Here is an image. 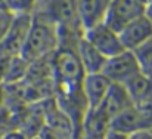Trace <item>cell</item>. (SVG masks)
<instances>
[{
    "label": "cell",
    "instance_id": "6da1fadb",
    "mask_svg": "<svg viewBox=\"0 0 152 139\" xmlns=\"http://www.w3.org/2000/svg\"><path fill=\"white\" fill-rule=\"evenodd\" d=\"M58 47V27L42 13L34 12L31 15V25L21 50V56L30 64L52 56Z\"/></svg>",
    "mask_w": 152,
    "mask_h": 139
},
{
    "label": "cell",
    "instance_id": "7a4b0ae2",
    "mask_svg": "<svg viewBox=\"0 0 152 139\" xmlns=\"http://www.w3.org/2000/svg\"><path fill=\"white\" fill-rule=\"evenodd\" d=\"M109 130L126 136L142 130H152V102L130 105L111 120Z\"/></svg>",
    "mask_w": 152,
    "mask_h": 139
},
{
    "label": "cell",
    "instance_id": "3957f363",
    "mask_svg": "<svg viewBox=\"0 0 152 139\" xmlns=\"http://www.w3.org/2000/svg\"><path fill=\"white\" fill-rule=\"evenodd\" d=\"M145 15V4L139 0H111L105 24L114 31L120 33L132 21Z\"/></svg>",
    "mask_w": 152,
    "mask_h": 139
},
{
    "label": "cell",
    "instance_id": "277c9868",
    "mask_svg": "<svg viewBox=\"0 0 152 139\" xmlns=\"http://www.w3.org/2000/svg\"><path fill=\"white\" fill-rule=\"evenodd\" d=\"M101 73L111 83L124 85L129 79L139 73V65L133 52L123 50L111 58H106Z\"/></svg>",
    "mask_w": 152,
    "mask_h": 139
},
{
    "label": "cell",
    "instance_id": "5b68a950",
    "mask_svg": "<svg viewBox=\"0 0 152 139\" xmlns=\"http://www.w3.org/2000/svg\"><path fill=\"white\" fill-rule=\"evenodd\" d=\"M34 12L50 19L56 27L81 25L77 18L75 0H40Z\"/></svg>",
    "mask_w": 152,
    "mask_h": 139
},
{
    "label": "cell",
    "instance_id": "8992f818",
    "mask_svg": "<svg viewBox=\"0 0 152 139\" xmlns=\"http://www.w3.org/2000/svg\"><path fill=\"white\" fill-rule=\"evenodd\" d=\"M83 37L98 52H101L105 58H111V56L126 50L123 47L120 34L117 31H114L112 28H109L105 22L95 25L89 30H84Z\"/></svg>",
    "mask_w": 152,
    "mask_h": 139
},
{
    "label": "cell",
    "instance_id": "52a82bcc",
    "mask_svg": "<svg viewBox=\"0 0 152 139\" xmlns=\"http://www.w3.org/2000/svg\"><path fill=\"white\" fill-rule=\"evenodd\" d=\"M31 25V15H15L12 25L0 45V55L16 56L21 55L24 42Z\"/></svg>",
    "mask_w": 152,
    "mask_h": 139
},
{
    "label": "cell",
    "instance_id": "ba28073f",
    "mask_svg": "<svg viewBox=\"0 0 152 139\" xmlns=\"http://www.w3.org/2000/svg\"><path fill=\"white\" fill-rule=\"evenodd\" d=\"M118 34L123 47L133 52L152 39V21L146 15H143L126 25Z\"/></svg>",
    "mask_w": 152,
    "mask_h": 139
},
{
    "label": "cell",
    "instance_id": "9c48e42d",
    "mask_svg": "<svg viewBox=\"0 0 152 139\" xmlns=\"http://www.w3.org/2000/svg\"><path fill=\"white\" fill-rule=\"evenodd\" d=\"M111 0H75L77 18L83 30H89L105 21Z\"/></svg>",
    "mask_w": 152,
    "mask_h": 139
},
{
    "label": "cell",
    "instance_id": "30bf717a",
    "mask_svg": "<svg viewBox=\"0 0 152 139\" xmlns=\"http://www.w3.org/2000/svg\"><path fill=\"white\" fill-rule=\"evenodd\" d=\"M109 86H111V82L102 73L84 76L81 90H83V95H84V99L87 102L89 110H95L101 105L108 89H109Z\"/></svg>",
    "mask_w": 152,
    "mask_h": 139
},
{
    "label": "cell",
    "instance_id": "8fae6325",
    "mask_svg": "<svg viewBox=\"0 0 152 139\" xmlns=\"http://www.w3.org/2000/svg\"><path fill=\"white\" fill-rule=\"evenodd\" d=\"M130 105H133V104H132L129 95L126 92L124 86L123 85H117V83H111V86H109L108 92L105 95L102 104L98 108L109 120H112L115 115H118L121 111H124Z\"/></svg>",
    "mask_w": 152,
    "mask_h": 139
},
{
    "label": "cell",
    "instance_id": "7c38bea8",
    "mask_svg": "<svg viewBox=\"0 0 152 139\" xmlns=\"http://www.w3.org/2000/svg\"><path fill=\"white\" fill-rule=\"evenodd\" d=\"M123 86L133 105L152 102V79L146 77L140 71L134 74L132 79H129Z\"/></svg>",
    "mask_w": 152,
    "mask_h": 139
},
{
    "label": "cell",
    "instance_id": "4fadbf2b",
    "mask_svg": "<svg viewBox=\"0 0 152 139\" xmlns=\"http://www.w3.org/2000/svg\"><path fill=\"white\" fill-rule=\"evenodd\" d=\"M75 53L86 74H95L102 71L106 58L101 52H98L84 37L78 42V45L75 47Z\"/></svg>",
    "mask_w": 152,
    "mask_h": 139
},
{
    "label": "cell",
    "instance_id": "5bb4252c",
    "mask_svg": "<svg viewBox=\"0 0 152 139\" xmlns=\"http://www.w3.org/2000/svg\"><path fill=\"white\" fill-rule=\"evenodd\" d=\"M133 53L136 56L139 71L146 77L152 79V39L140 47H137L136 50H133Z\"/></svg>",
    "mask_w": 152,
    "mask_h": 139
},
{
    "label": "cell",
    "instance_id": "9a60e30c",
    "mask_svg": "<svg viewBox=\"0 0 152 139\" xmlns=\"http://www.w3.org/2000/svg\"><path fill=\"white\" fill-rule=\"evenodd\" d=\"M40 0H6V9L13 15H33Z\"/></svg>",
    "mask_w": 152,
    "mask_h": 139
},
{
    "label": "cell",
    "instance_id": "2e32d148",
    "mask_svg": "<svg viewBox=\"0 0 152 139\" xmlns=\"http://www.w3.org/2000/svg\"><path fill=\"white\" fill-rule=\"evenodd\" d=\"M13 16L15 15L12 12H9L7 9H1L0 10V45L4 40V37H6V34H7L10 25H12Z\"/></svg>",
    "mask_w": 152,
    "mask_h": 139
},
{
    "label": "cell",
    "instance_id": "e0dca14e",
    "mask_svg": "<svg viewBox=\"0 0 152 139\" xmlns=\"http://www.w3.org/2000/svg\"><path fill=\"white\" fill-rule=\"evenodd\" d=\"M0 139H30L25 133H22L18 129H9L3 133H0Z\"/></svg>",
    "mask_w": 152,
    "mask_h": 139
},
{
    "label": "cell",
    "instance_id": "ac0fdd59",
    "mask_svg": "<svg viewBox=\"0 0 152 139\" xmlns=\"http://www.w3.org/2000/svg\"><path fill=\"white\" fill-rule=\"evenodd\" d=\"M127 139H152V130H142V132H136L129 135Z\"/></svg>",
    "mask_w": 152,
    "mask_h": 139
},
{
    "label": "cell",
    "instance_id": "d6986e66",
    "mask_svg": "<svg viewBox=\"0 0 152 139\" xmlns=\"http://www.w3.org/2000/svg\"><path fill=\"white\" fill-rule=\"evenodd\" d=\"M102 139H127L126 135H123V133H118V132H114V130H109L105 136Z\"/></svg>",
    "mask_w": 152,
    "mask_h": 139
},
{
    "label": "cell",
    "instance_id": "ffe728a7",
    "mask_svg": "<svg viewBox=\"0 0 152 139\" xmlns=\"http://www.w3.org/2000/svg\"><path fill=\"white\" fill-rule=\"evenodd\" d=\"M145 15L152 21V0L145 6Z\"/></svg>",
    "mask_w": 152,
    "mask_h": 139
},
{
    "label": "cell",
    "instance_id": "44dd1931",
    "mask_svg": "<svg viewBox=\"0 0 152 139\" xmlns=\"http://www.w3.org/2000/svg\"><path fill=\"white\" fill-rule=\"evenodd\" d=\"M6 9V0H0V10Z\"/></svg>",
    "mask_w": 152,
    "mask_h": 139
},
{
    "label": "cell",
    "instance_id": "7402d4cb",
    "mask_svg": "<svg viewBox=\"0 0 152 139\" xmlns=\"http://www.w3.org/2000/svg\"><path fill=\"white\" fill-rule=\"evenodd\" d=\"M139 1H140V3H143V4H145V6H146V4H148V3H149V1H151V0H139Z\"/></svg>",
    "mask_w": 152,
    "mask_h": 139
},
{
    "label": "cell",
    "instance_id": "603a6c76",
    "mask_svg": "<svg viewBox=\"0 0 152 139\" xmlns=\"http://www.w3.org/2000/svg\"><path fill=\"white\" fill-rule=\"evenodd\" d=\"M34 139H40V138H39V136H37V138H34Z\"/></svg>",
    "mask_w": 152,
    "mask_h": 139
}]
</instances>
